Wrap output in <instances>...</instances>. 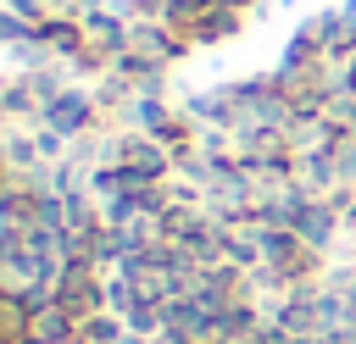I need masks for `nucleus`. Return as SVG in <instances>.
<instances>
[{
    "label": "nucleus",
    "instance_id": "1",
    "mask_svg": "<svg viewBox=\"0 0 356 344\" xmlns=\"http://www.w3.org/2000/svg\"><path fill=\"white\" fill-rule=\"evenodd\" d=\"M39 122H50V128L67 133V139H83V133H95V128H111V122L100 117V105H95V89H83V83H67V89L44 105Z\"/></svg>",
    "mask_w": 356,
    "mask_h": 344
},
{
    "label": "nucleus",
    "instance_id": "2",
    "mask_svg": "<svg viewBox=\"0 0 356 344\" xmlns=\"http://www.w3.org/2000/svg\"><path fill=\"white\" fill-rule=\"evenodd\" d=\"M295 233H300L312 250H323V255H328V250L345 239V222H339V211H334V205L317 194V200H306V205H300V216H295Z\"/></svg>",
    "mask_w": 356,
    "mask_h": 344
},
{
    "label": "nucleus",
    "instance_id": "3",
    "mask_svg": "<svg viewBox=\"0 0 356 344\" xmlns=\"http://www.w3.org/2000/svg\"><path fill=\"white\" fill-rule=\"evenodd\" d=\"M56 61H72V55H83V17H67V11H56V17H44L39 22V33H33Z\"/></svg>",
    "mask_w": 356,
    "mask_h": 344
},
{
    "label": "nucleus",
    "instance_id": "4",
    "mask_svg": "<svg viewBox=\"0 0 356 344\" xmlns=\"http://www.w3.org/2000/svg\"><path fill=\"white\" fill-rule=\"evenodd\" d=\"M78 338L83 344H128V322L117 311H95V316L78 322Z\"/></svg>",
    "mask_w": 356,
    "mask_h": 344
}]
</instances>
